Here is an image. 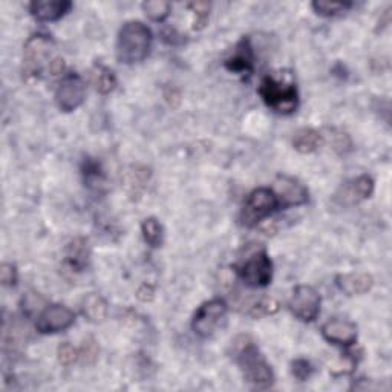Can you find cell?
<instances>
[{
  "mask_svg": "<svg viewBox=\"0 0 392 392\" xmlns=\"http://www.w3.org/2000/svg\"><path fill=\"white\" fill-rule=\"evenodd\" d=\"M233 346L236 361L240 371H243L245 381L256 388H268L273 385V371L260 354L253 340L247 336H240L236 339Z\"/></svg>",
  "mask_w": 392,
  "mask_h": 392,
  "instance_id": "cell-1",
  "label": "cell"
},
{
  "mask_svg": "<svg viewBox=\"0 0 392 392\" xmlns=\"http://www.w3.org/2000/svg\"><path fill=\"white\" fill-rule=\"evenodd\" d=\"M152 48V31L142 23L132 20L120 29L117 38V57L125 65L139 63L149 55Z\"/></svg>",
  "mask_w": 392,
  "mask_h": 392,
  "instance_id": "cell-2",
  "label": "cell"
},
{
  "mask_svg": "<svg viewBox=\"0 0 392 392\" xmlns=\"http://www.w3.org/2000/svg\"><path fill=\"white\" fill-rule=\"evenodd\" d=\"M259 95L263 97L265 105L275 109L279 114L295 112L299 105L296 86L291 83L280 82L275 77H264L259 85Z\"/></svg>",
  "mask_w": 392,
  "mask_h": 392,
  "instance_id": "cell-3",
  "label": "cell"
},
{
  "mask_svg": "<svg viewBox=\"0 0 392 392\" xmlns=\"http://www.w3.org/2000/svg\"><path fill=\"white\" fill-rule=\"evenodd\" d=\"M227 320V304L223 299H212L201 305L192 320L194 333L203 339L215 336Z\"/></svg>",
  "mask_w": 392,
  "mask_h": 392,
  "instance_id": "cell-4",
  "label": "cell"
},
{
  "mask_svg": "<svg viewBox=\"0 0 392 392\" xmlns=\"http://www.w3.org/2000/svg\"><path fill=\"white\" fill-rule=\"evenodd\" d=\"M279 208V199L271 189L259 187L251 192L240 212V221L245 227H256L260 221Z\"/></svg>",
  "mask_w": 392,
  "mask_h": 392,
  "instance_id": "cell-5",
  "label": "cell"
},
{
  "mask_svg": "<svg viewBox=\"0 0 392 392\" xmlns=\"http://www.w3.org/2000/svg\"><path fill=\"white\" fill-rule=\"evenodd\" d=\"M236 273L248 287H267L273 279V263L265 250H258L236 267Z\"/></svg>",
  "mask_w": 392,
  "mask_h": 392,
  "instance_id": "cell-6",
  "label": "cell"
},
{
  "mask_svg": "<svg viewBox=\"0 0 392 392\" xmlns=\"http://www.w3.org/2000/svg\"><path fill=\"white\" fill-rule=\"evenodd\" d=\"M23 49H25L23 62H25L26 74L36 75V77L38 74H42L49 57H51V49H53L51 38L43 34H36L28 38Z\"/></svg>",
  "mask_w": 392,
  "mask_h": 392,
  "instance_id": "cell-7",
  "label": "cell"
},
{
  "mask_svg": "<svg viewBox=\"0 0 392 392\" xmlns=\"http://www.w3.org/2000/svg\"><path fill=\"white\" fill-rule=\"evenodd\" d=\"M288 307L299 320L313 322L320 313V296L313 287L299 285L293 290Z\"/></svg>",
  "mask_w": 392,
  "mask_h": 392,
  "instance_id": "cell-8",
  "label": "cell"
},
{
  "mask_svg": "<svg viewBox=\"0 0 392 392\" xmlns=\"http://www.w3.org/2000/svg\"><path fill=\"white\" fill-rule=\"evenodd\" d=\"M86 88L83 80L73 74L62 80L55 90V103L63 112H73L85 102Z\"/></svg>",
  "mask_w": 392,
  "mask_h": 392,
  "instance_id": "cell-9",
  "label": "cell"
},
{
  "mask_svg": "<svg viewBox=\"0 0 392 392\" xmlns=\"http://www.w3.org/2000/svg\"><path fill=\"white\" fill-rule=\"evenodd\" d=\"M74 322V311L63 305H51L40 313L36 328L40 334H55L73 327Z\"/></svg>",
  "mask_w": 392,
  "mask_h": 392,
  "instance_id": "cell-10",
  "label": "cell"
},
{
  "mask_svg": "<svg viewBox=\"0 0 392 392\" xmlns=\"http://www.w3.org/2000/svg\"><path fill=\"white\" fill-rule=\"evenodd\" d=\"M275 184L276 190L273 192L279 199V207H297L308 203V190L299 184L295 178L279 176Z\"/></svg>",
  "mask_w": 392,
  "mask_h": 392,
  "instance_id": "cell-11",
  "label": "cell"
},
{
  "mask_svg": "<svg viewBox=\"0 0 392 392\" xmlns=\"http://www.w3.org/2000/svg\"><path fill=\"white\" fill-rule=\"evenodd\" d=\"M322 336L329 344L339 346H351L357 340V327L345 319H331L322 327Z\"/></svg>",
  "mask_w": 392,
  "mask_h": 392,
  "instance_id": "cell-12",
  "label": "cell"
},
{
  "mask_svg": "<svg viewBox=\"0 0 392 392\" xmlns=\"http://www.w3.org/2000/svg\"><path fill=\"white\" fill-rule=\"evenodd\" d=\"M71 8L73 4L68 0H34L29 4V11L40 22H55Z\"/></svg>",
  "mask_w": 392,
  "mask_h": 392,
  "instance_id": "cell-13",
  "label": "cell"
},
{
  "mask_svg": "<svg viewBox=\"0 0 392 392\" xmlns=\"http://www.w3.org/2000/svg\"><path fill=\"white\" fill-rule=\"evenodd\" d=\"M253 49L250 46L248 38H244L236 45L233 54L226 60L224 65L230 73L250 74L253 73Z\"/></svg>",
  "mask_w": 392,
  "mask_h": 392,
  "instance_id": "cell-14",
  "label": "cell"
},
{
  "mask_svg": "<svg viewBox=\"0 0 392 392\" xmlns=\"http://www.w3.org/2000/svg\"><path fill=\"white\" fill-rule=\"evenodd\" d=\"M336 285L346 296H360L374 287V279L368 273H345L336 277Z\"/></svg>",
  "mask_w": 392,
  "mask_h": 392,
  "instance_id": "cell-15",
  "label": "cell"
},
{
  "mask_svg": "<svg viewBox=\"0 0 392 392\" xmlns=\"http://www.w3.org/2000/svg\"><path fill=\"white\" fill-rule=\"evenodd\" d=\"M324 144V137L319 130L304 127L299 129L293 137V147L299 154H313Z\"/></svg>",
  "mask_w": 392,
  "mask_h": 392,
  "instance_id": "cell-16",
  "label": "cell"
},
{
  "mask_svg": "<svg viewBox=\"0 0 392 392\" xmlns=\"http://www.w3.org/2000/svg\"><path fill=\"white\" fill-rule=\"evenodd\" d=\"M89 259V247L88 240L85 238H75L69 243L66 247V264L71 267L74 271H82Z\"/></svg>",
  "mask_w": 392,
  "mask_h": 392,
  "instance_id": "cell-17",
  "label": "cell"
},
{
  "mask_svg": "<svg viewBox=\"0 0 392 392\" xmlns=\"http://www.w3.org/2000/svg\"><path fill=\"white\" fill-rule=\"evenodd\" d=\"M373 192H374V179L368 175H361L349 184V187L345 192V199H348L351 204L360 203V201H364L373 195Z\"/></svg>",
  "mask_w": 392,
  "mask_h": 392,
  "instance_id": "cell-18",
  "label": "cell"
},
{
  "mask_svg": "<svg viewBox=\"0 0 392 392\" xmlns=\"http://www.w3.org/2000/svg\"><path fill=\"white\" fill-rule=\"evenodd\" d=\"M82 313L90 322H102L107 314V304L100 295H88L82 302Z\"/></svg>",
  "mask_w": 392,
  "mask_h": 392,
  "instance_id": "cell-19",
  "label": "cell"
},
{
  "mask_svg": "<svg viewBox=\"0 0 392 392\" xmlns=\"http://www.w3.org/2000/svg\"><path fill=\"white\" fill-rule=\"evenodd\" d=\"M92 83L100 94H110L117 86V78L109 68L97 65L92 71Z\"/></svg>",
  "mask_w": 392,
  "mask_h": 392,
  "instance_id": "cell-20",
  "label": "cell"
},
{
  "mask_svg": "<svg viewBox=\"0 0 392 392\" xmlns=\"http://www.w3.org/2000/svg\"><path fill=\"white\" fill-rule=\"evenodd\" d=\"M142 232H143L144 240L150 247L157 248L163 244L164 233H163V227H161V224L158 223V219L155 218L144 219L142 224Z\"/></svg>",
  "mask_w": 392,
  "mask_h": 392,
  "instance_id": "cell-21",
  "label": "cell"
},
{
  "mask_svg": "<svg viewBox=\"0 0 392 392\" xmlns=\"http://www.w3.org/2000/svg\"><path fill=\"white\" fill-rule=\"evenodd\" d=\"M143 11L154 22H164L172 11V5L164 0H147L143 4Z\"/></svg>",
  "mask_w": 392,
  "mask_h": 392,
  "instance_id": "cell-22",
  "label": "cell"
},
{
  "mask_svg": "<svg viewBox=\"0 0 392 392\" xmlns=\"http://www.w3.org/2000/svg\"><path fill=\"white\" fill-rule=\"evenodd\" d=\"M316 14L322 17H334L341 13L348 11V9L353 6L351 2H322V0H316V2L311 4Z\"/></svg>",
  "mask_w": 392,
  "mask_h": 392,
  "instance_id": "cell-23",
  "label": "cell"
},
{
  "mask_svg": "<svg viewBox=\"0 0 392 392\" xmlns=\"http://www.w3.org/2000/svg\"><path fill=\"white\" fill-rule=\"evenodd\" d=\"M83 175H85V183L89 187H98L105 183V176L102 169L95 163V161H85V167H83Z\"/></svg>",
  "mask_w": 392,
  "mask_h": 392,
  "instance_id": "cell-24",
  "label": "cell"
},
{
  "mask_svg": "<svg viewBox=\"0 0 392 392\" xmlns=\"http://www.w3.org/2000/svg\"><path fill=\"white\" fill-rule=\"evenodd\" d=\"M189 8L194 11V29L195 31H201L207 25V20L210 16V4L207 2H194L190 4Z\"/></svg>",
  "mask_w": 392,
  "mask_h": 392,
  "instance_id": "cell-25",
  "label": "cell"
},
{
  "mask_svg": "<svg viewBox=\"0 0 392 392\" xmlns=\"http://www.w3.org/2000/svg\"><path fill=\"white\" fill-rule=\"evenodd\" d=\"M78 354H80L78 359H82L83 364L94 365L95 360L98 359V345H97V341L92 337L85 339L82 348H80V351H78Z\"/></svg>",
  "mask_w": 392,
  "mask_h": 392,
  "instance_id": "cell-26",
  "label": "cell"
},
{
  "mask_svg": "<svg viewBox=\"0 0 392 392\" xmlns=\"http://www.w3.org/2000/svg\"><path fill=\"white\" fill-rule=\"evenodd\" d=\"M57 356H58V361H60V364L65 365V366L73 365L74 361L80 357L78 351H77L71 344H68V341H65V344H62V345L58 346V349H57Z\"/></svg>",
  "mask_w": 392,
  "mask_h": 392,
  "instance_id": "cell-27",
  "label": "cell"
},
{
  "mask_svg": "<svg viewBox=\"0 0 392 392\" xmlns=\"http://www.w3.org/2000/svg\"><path fill=\"white\" fill-rule=\"evenodd\" d=\"M311 374H313V366H311V364L308 360L297 359V360L293 361V376L297 380L305 381L311 377Z\"/></svg>",
  "mask_w": 392,
  "mask_h": 392,
  "instance_id": "cell-28",
  "label": "cell"
},
{
  "mask_svg": "<svg viewBox=\"0 0 392 392\" xmlns=\"http://www.w3.org/2000/svg\"><path fill=\"white\" fill-rule=\"evenodd\" d=\"M0 279H2V284L5 287H14L17 284V279H18L16 265L8 264V263L2 264V267H0Z\"/></svg>",
  "mask_w": 392,
  "mask_h": 392,
  "instance_id": "cell-29",
  "label": "cell"
},
{
  "mask_svg": "<svg viewBox=\"0 0 392 392\" xmlns=\"http://www.w3.org/2000/svg\"><path fill=\"white\" fill-rule=\"evenodd\" d=\"M154 295H155V290L149 284H143L137 291V297L142 300V302H150V300L154 299Z\"/></svg>",
  "mask_w": 392,
  "mask_h": 392,
  "instance_id": "cell-30",
  "label": "cell"
},
{
  "mask_svg": "<svg viewBox=\"0 0 392 392\" xmlns=\"http://www.w3.org/2000/svg\"><path fill=\"white\" fill-rule=\"evenodd\" d=\"M65 71V62L63 58H54L53 62H49V73L53 75H60Z\"/></svg>",
  "mask_w": 392,
  "mask_h": 392,
  "instance_id": "cell-31",
  "label": "cell"
}]
</instances>
